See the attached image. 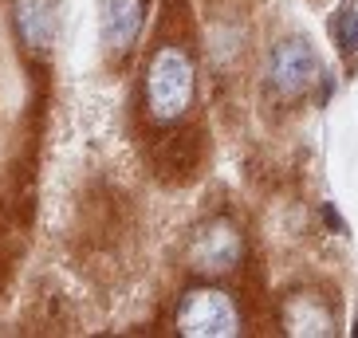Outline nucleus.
<instances>
[{
    "mask_svg": "<svg viewBox=\"0 0 358 338\" xmlns=\"http://www.w3.org/2000/svg\"><path fill=\"white\" fill-rule=\"evenodd\" d=\"M197 95V75H193L189 55L181 47H162L154 52L146 67V106L154 122H178L193 106Z\"/></svg>",
    "mask_w": 358,
    "mask_h": 338,
    "instance_id": "obj_1",
    "label": "nucleus"
},
{
    "mask_svg": "<svg viewBox=\"0 0 358 338\" xmlns=\"http://www.w3.org/2000/svg\"><path fill=\"white\" fill-rule=\"evenodd\" d=\"M178 330L189 338H232L241 330V315L221 287H193L178 303Z\"/></svg>",
    "mask_w": 358,
    "mask_h": 338,
    "instance_id": "obj_2",
    "label": "nucleus"
},
{
    "mask_svg": "<svg viewBox=\"0 0 358 338\" xmlns=\"http://www.w3.org/2000/svg\"><path fill=\"white\" fill-rule=\"evenodd\" d=\"M319 79V59L303 40H284L275 43L272 64H268V87L275 98L295 103L311 91V83Z\"/></svg>",
    "mask_w": 358,
    "mask_h": 338,
    "instance_id": "obj_3",
    "label": "nucleus"
},
{
    "mask_svg": "<svg viewBox=\"0 0 358 338\" xmlns=\"http://www.w3.org/2000/svg\"><path fill=\"white\" fill-rule=\"evenodd\" d=\"M241 252H244L241 233L229 221H209L201 224L197 236L189 240V267L201 275H221L241 264Z\"/></svg>",
    "mask_w": 358,
    "mask_h": 338,
    "instance_id": "obj_4",
    "label": "nucleus"
},
{
    "mask_svg": "<svg viewBox=\"0 0 358 338\" xmlns=\"http://www.w3.org/2000/svg\"><path fill=\"white\" fill-rule=\"evenodd\" d=\"M142 16H146L142 0H103V12H99L103 43L110 52H127L142 32Z\"/></svg>",
    "mask_w": 358,
    "mask_h": 338,
    "instance_id": "obj_5",
    "label": "nucleus"
},
{
    "mask_svg": "<svg viewBox=\"0 0 358 338\" xmlns=\"http://www.w3.org/2000/svg\"><path fill=\"white\" fill-rule=\"evenodd\" d=\"M16 28L28 47L48 52L55 43V4L52 0H16Z\"/></svg>",
    "mask_w": 358,
    "mask_h": 338,
    "instance_id": "obj_6",
    "label": "nucleus"
},
{
    "mask_svg": "<svg viewBox=\"0 0 358 338\" xmlns=\"http://www.w3.org/2000/svg\"><path fill=\"white\" fill-rule=\"evenodd\" d=\"M287 327L295 335H331V311L315 295H295L287 303Z\"/></svg>",
    "mask_w": 358,
    "mask_h": 338,
    "instance_id": "obj_7",
    "label": "nucleus"
},
{
    "mask_svg": "<svg viewBox=\"0 0 358 338\" xmlns=\"http://www.w3.org/2000/svg\"><path fill=\"white\" fill-rule=\"evenodd\" d=\"M335 43L343 55L358 52V8H338L335 16Z\"/></svg>",
    "mask_w": 358,
    "mask_h": 338,
    "instance_id": "obj_8",
    "label": "nucleus"
}]
</instances>
